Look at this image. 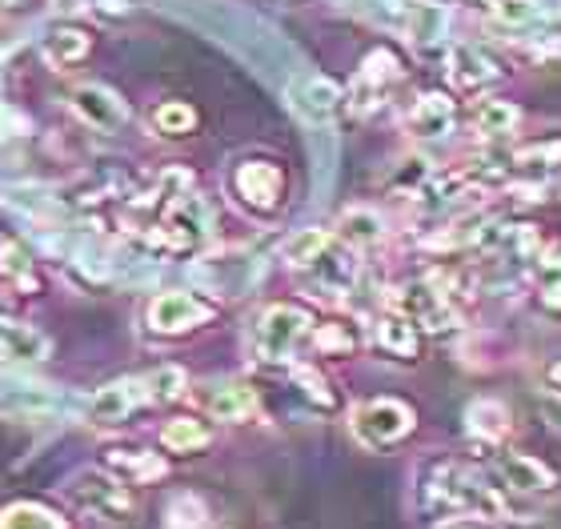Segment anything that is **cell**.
<instances>
[{
	"label": "cell",
	"mask_w": 561,
	"mask_h": 529,
	"mask_svg": "<svg viewBox=\"0 0 561 529\" xmlns=\"http://www.w3.org/2000/svg\"><path fill=\"white\" fill-rule=\"evenodd\" d=\"M417 502L425 514L433 518H457V514H469V518H485V521H522L517 509L510 506V497L497 490V485L485 478V473L469 470L454 458H437L430 465H421V482H417Z\"/></svg>",
	"instance_id": "6da1fadb"
},
{
	"label": "cell",
	"mask_w": 561,
	"mask_h": 529,
	"mask_svg": "<svg viewBox=\"0 0 561 529\" xmlns=\"http://www.w3.org/2000/svg\"><path fill=\"white\" fill-rule=\"evenodd\" d=\"M309 333H313L309 309L280 301V306H270L253 321V330H249V357L257 365H285L293 353L301 349V342H309Z\"/></svg>",
	"instance_id": "7a4b0ae2"
},
{
	"label": "cell",
	"mask_w": 561,
	"mask_h": 529,
	"mask_svg": "<svg viewBox=\"0 0 561 529\" xmlns=\"http://www.w3.org/2000/svg\"><path fill=\"white\" fill-rule=\"evenodd\" d=\"M393 309H401L421 333H430L437 342L461 337V330H466V318H461V309L454 306V294H449L433 273L430 277H417V281H410V285H401L398 297H393Z\"/></svg>",
	"instance_id": "3957f363"
},
{
	"label": "cell",
	"mask_w": 561,
	"mask_h": 529,
	"mask_svg": "<svg viewBox=\"0 0 561 529\" xmlns=\"http://www.w3.org/2000/svg\"><path fill=\"white\" fill-rule=\"evenodd\" d=\"M69 502L81 509L84 518L125 526L137 514V497L129 494V482H121L117 473L105 470H81L69 482Z\"/></svg>",
	"instance_id": "277c9868"
},
{
	"label": "cell",
	"mask_w": 561,
	"mask_h": 529,
	"mask_svg": "<svg viewBox=\"0 0 561 529\" xmlns=\"http://www.w3.org/2000/svg\"><path fill=\"white\" fill-rule=\"evenodd\" d=\"M413 425H417V413L398 398H374V401H362V405H353L350 410L353 441H357L362 449H369V453L405 441V437L413 434Z\"/></svg>",
	"instance_id": "5b68a950"
},
{
	"label": "cell",
	"mask_w": 561,
	"mask_h": 529,
	"mask_svg": "<svg viewBox=\"0 0 561 529\" xmlns=\"http://www.w3.org/2000/svg\"><path fill=\"white\" fill-rule=\"evenodd\" d=\"M188 277L201 289H209L213 297L237 301V297H245L261 281V257L249 253V249H217V253H205V257L193 261Z\"/></svg>",
	"instance_id": "8992f818"
},
{
	"label": "cell",
	"mask_w": 561,
	"mask_h": 529,
	"mask_svg": "<svg viewBox=\"0 0 561 529\" xmlns=\"http://www.w3.org/2000/svg\"><path fill=\"white\" fill-rule=\"evenodd\" d=\"M229 188H233V200L241 209H249L253 217H270L285 200V169L277 161H265V157H249V161L233 165Z\"/></svg>",
	"instance_id": "52a82bcc"
},
{
	"label": "cell",
	"mask_w": 561,
	"mask_h": 529,
	"mask_svg": "<svg viewBox=\"0 0 561 529\" xmlns=\"http://www.w3.org/2000/svg\"><path fill=\"white\" fill-rule=\"evenodd\" d=\"M217 318V309L213 301L205 297L188 294V289H164L149 301L145 309V321H149L152 333H161V337H181V333H193L201 325H209Z\"/></svg>",
	"instance_id": "ba28073f"
},
{
	"label": "cell",
	"mask_w": 561,
	"mask_h": 529,
	"mask_svg": "<svg viewBox=\"0 0 561 529\" xmlns=\"http://www.w3.org/2000/svg\"><path fill=\"white\" fill-rule=\"evenodd\" d=\"M502 176L505 185L526 188V193H538V188L561 181V137L550 141H529L514 153L502 157Z\"/></svg>",
	"instance_id": "9c48e42d"
},
{
	"label": "cell",
	"mask_w": 561,
	"mask_h": 529,
	"mask_svg": "<svg viewBox=\"0 0 561 529\" xmlns=\"http://www.w3.org/2000/svg\"><path fill=\"white\" fill-rule=\"evenodd\" d=\"M285 101H289L293 117L305 120V125H329V120L337 117L341 105H345V93H341V84L333 77H321V72H301V77H293L289 89H285Z\"/></svg>",
	"instance_id": "30bf717a"
},
{
	"label": "cell",
	"mask_w": 561,
	"mask_h": 529,
	"mask_svg": "<svg viewBox=\"0 0 561 529\" xmlns=\"http://www.w3.org/2000/svg\"><path fill=\"white\" fill-rule=\"evenodd\" d=\"M301 277L313 285L317 294L337 297V301H341L345 294H353V285H357V277H362L357 249H350L345 241H337V237H329V245L321 249L309 265H305Z\"/></svg>",
	"instance_id": "8fae6325"
},
{
	"label": "cell",
	"mask_w": 561,
	"mask_h": 529,
	"mask_svg": "<svg viewBox=\"0 0 561 529\" xmlns=\"http://www.w3.org/2000/svg\"><path fill=\"white\" fill-rule=\"evenodd\" d=\"M445 69H449V84H454L461 96H485L493 84L502 81V60L493 57L490 48L469 45V41L449 45Z\"/></svg>",
	"instance_id": "7c38bea8"
},
{
	"label": "cell",
	"mask_w": 561,
	"mask_h": 529,
	"mask_svg": "<svg viewBox=\"0 0 561 529\" xmlns=\"http://www.w3.org/2000/svg\"><path fill=\"white\" fill-rule=\"evenodd\" d=\"M69 108H72V117L93 133H121L129 125V105H125L121 93H113L108 84H96V81L77 84L69 93Z\"/></svg>",
	"instance_id": "4fadbf2b"
},
{
	"label": "cell",
	"mask_w": 561,
	"mask_h": 529,
	"mask_svg": "<svg viewBox=\"0 0 561 529\" xmlns=\"http://www.w3.org/2000/svg\"><path fill=\"white\" fill-rule=\"evenodd\" d=\"M398 81H401V60L393 57L389 48H374V53L362 60L357 77H353V89H350L353 113H374V108H381L389 89Z\"/></svg>",
	"instance_id": "5bb4252c"
},
{
	"label": "cell",
	"mask_w": 561,
	"mask_h": 529,
	"mask_svg": "<svg viewBox=\"0 0 561 529\" xmlns=\"http://www.w3.org/2000/svg\"><path fill=\"white\" fill-rule=\"evenodd\" d=\"M140 405H149L145 377H121V381L96 389L93 398L81 401V417L93 425H121L129 413H137Z\"/></svg>",
	"instance_id": "9a60e30c"
},
{
	"label": "cell",
	"mask_w": 561,
	"mask_h": 529,
	"mask_svg": "<svg viewBox=\"0 0 561 529\" xmlns=\"http://www.w3.org/2000/svg\"><path fill=\"white\" fill-rule=\"evenodd\" d=\"M493 473L502 478L505 490L526 494V497H538V494L558 490V473H553L541 458L522 453V449H502V453L493 458Z\"/></svg>",
	"instance_id": "2e32d148"
},
{
	"label": "cell",
	"mask_w": 561,
	"mask_h": 529,
	"mask_svg": "<svg viewBox=\"0 0 561 529\" xmlns=\"http://www.w3.org/2000/svg\"><path fill=\"white\" fill-rule=\"evenodd\" d=\"M401 33L410 36V45L421 57H433L437 48H445V36H449V9L437 0H405Z\"/></svg>",
	"instance_id": "e0dca14e"
},
{
	"label": "cell",
	"mask_w": 561,
	"mask_h": 529,
	"mask_svg": "<svg viewBox=\"0 0 561 529\" xmlns=\"http://www.w3.org/2000/svg\"><path fill=\"white\" fill-rule=\"evenodd\" d=\"M0 410L16 413V417H60V413H69V410L81 413V401L69 405L57 389L33 386V381H24V377H9V381L0 386Z\"/></svg>",
	"instance_id": "ac0fdd59"
},
{
	"label": "cell",
	"mask_w": 561,
	"mask_h": 529,
	"mask_svg": "<svg viewBox=\"0 0 561 529\" xmlns=\"http://www.w3.org/2000/svg\"><path fill=\"white\" fill-rule=\"evenodd\" d=\"M401 125H405V133H410L413 141H430V145L445 141L457 125V105L445 93H421Z\"/></svg>",
	"instance_id": "d6986e66"
},
{
	"label": "cell",
	"mask_w": 561,
	"mask_h": 529,
	"mask_svg": "<svg viewBox=\"0 0 561 529\" xmlns=\"http://www.w3.org/2000/svg\"><path fill=\"white\" fill-rule=\"evenodd\" d=\"M374 345H377V353H386L393 361H417L421 330L401 313V309L389 306L386 313L374 318Z\"/></svg>",
	"instance_id": "ffe728a7"
},
{
	"label": "cell",
	"mask_w": 561,
	"mask_h": 529,
	"mask_svg": "<svg viewBox=\"0 0 561 529\" xmlns=\"http://www.w3.org/2000/svg\"><path fill=\"white\" fill-rule=\"evenodd\" d=\"M466 434L481 446L502 449V441L514 434V413L497 398H473L466 405Z\"/></svg>",
	"instance_id": "44dd1931"
},
{
	"label": "cell",
	"mask_w": 561,
	"mask_h": 529,
	"mask_svg": "<svg viewBox=\"0 0 561 529\" xmlns=\"http://www.w3.org/2000/svg\"><path fill=\"white\" fill-rule=\"evenodd\" d=\"M257 410H261L257 389L245 386V381H217L205 393V413H209L213 422H229V425L249 422Z\"/></svg>",
	"instance_id": "7402d4cb"
},
{
	"label": "cell",
	"mask_w": 561,
	"mask_h": 529,
	"mask_svg": "<svg viewBox=\"0 0 561 529\" xmlns=\"http://www.w3.org/2000/svg\"><path fill=\"white\" fill-rule=\"evenodd\" d=\"M48 337L36 325H24V321H12L0 313V361H16V365H36L48 357Z\"/></svg>",
	"instance_id": "603a6c76"
},
{
	"label": "cell",
	"mask_w": 561,
	"mask_h": 529,
	"mask_svg": "<svg viewBox=\"0 0 561 529\" xmlns=\"http://www.w3.org/2000/svg\"><path fill=\"white\" fill-rule=\"evenodd\" d=\"M333 237L337 241H345L350 249H374L386 241V217L377 209H369V205H353V209H345L337 217V229H333Z\"/></svg>",
	"instance_id": "cb8c5ba5"
},
{
	"label": "cell",
	"mask_w": 561,
	"mask_h": 529,
	"mask_svg": "<svg viewBox=\"0 0 561 529\" xmlns=\"http://www.w3.org/2000/svg\"><path fill=\"white\" fill-rule=\"evenodd\" d=\"M93 53V36L77 28V24H57V28H48L45 41H41V57L53 65V69H69L77 60H84Z\"/></svg>",
	"instance_id": "d4e9b609"
},
{
	"label": "cell",
	"mask_w": 561,
	"mask_h": 529,
	"mask_svg": "<svg viewBox=\"0 0 561 529\" xmlns=\"http://www.w3.org/2000/svg\"><path fill=\"white\" fill-rule=\"evenodd\" d=\"M108 470L117 473L121 482L129 485H152L161 482L169 465H164L161 453H149V449H108Z\"/></svg>",
	"instance_id": "484cf974"
},
{
	"label": "cell",
	"mask_w": 561,
	"mask_h": 529,
	"mask_svg": "<svg viewBox=\"0 0 561 529\" xmlns=\"http://www.w3.org/2000/svg\"><path fill=\"white\" fill-rule=\"evenodd\" d=\"M529 285H534V297L550 313H561V245H541V253L529 261Z\"/></svg>",
	"instance_id": "4316f807"
},
{
	"label": "cell",
	"mask_w": 561,
	"mask_h": 529,
	"mask_svg": "<svg viewBox=\"0 0 561 529\" xmlns=\"http://www.w3.org/2000/svg\"><path fill=\"white\" fill-rule=\"evenodd\" d=\"M0 294L9 297L36 294V265L16 241H0Z\"/></svg>",
	"instance_id": "83f0119b"
},
{
	"label": "cell",
	"mask_w": 561,
	"mask_h": 529,
	"mask_svg": "<svg viewBox=\"0 0 561 529\" xmlns=\"http://www.w3.org/2000/svg\"><path fill=\"white\" fill-rule=\"evenodd\" d=\"M522 125V113L510 101H497V96H478L473 105V133H481L485 141H497V137H510V133Z\"/></svg>",
	"instance_id": "f1b7e54d"
},
{
	"label": "cell",
	"mask_w": 561,
	"mask_h": 529,
	"mask_svg": "<svg viewBox=\"0 0 561 529\" xmlns=\"http://www.w3.org/2000/svg\"><path fill=\"white\" fill-rule=\"evenodd\" d=\"M213 441V429L201 417H173V422L161 429V446L169 453H197Z\"/></svg>",
	"instance_id": "f546056e"
},
{
	"label": "cell",
	"mask_w": 561,
	"mask_h": 529,
	"mask_svg": "<svg viewBox=\"0 0 561 529\" xmlns=\"http://www.w3.org/2000/svg\"><path fill=\"white\" fill-rule=\"evenodd\" d=\"M149 129L157 137H169V141L188 137V133L197 129V108L185 105V101H164V105H157L149 113Z\"/></svg>",
	"instance_id": "4dcf8cb0"
},
{
	"label": "cell",
	"mask_w": 561,
	"mask_h": 529,
	"mask_svg": "<svg viewBox=\"0 0 561 529\" xmlns=\"http://www.w3.org/2000/svg\"><path fill=\"white\" fill-rule=\"evenodd\" d=\"M313 345L317 353H325V357H350L357 345H362V333L353 330L350 321H329V325H313Z\"/></svg>",
	"instance_id": "1f68e13d"
},
{
	"label": "cell",
	"mask_w": 561,
	"mask_h": 529,
	"mask_svg": "<svg viewBox=\"0 0 561 529\" xmlns=\"http://www.w3.org/2000/svg\"><path fill=\"white\" fill-rule=\"evenodd\" d=\"M329 237H333L329 229H301V233H293L289 241L280 245V261H285L289 269L301 273L305 265H309V261H313L317 253L329 245Z\"/></svg>",
	"instance_id": "d6a6232c"
},
{
	"label": "cell",
	"mask_w": 561,
	"mask_h": 529,
	"mask_svg": "<svg viewBox=\"0 0 561 529\" xmlns=\"http://www.w3.org/2000/svg\"><path fill=\"white\" fill-rule=\"evenodd\" d=\"M0 529H69L65 521L45 506H33V502H16L0 514Z\"/></svg>",
	"instance_id": "836d02e7"
},
{
	"label": "cell",
	"mask_w": 561,
	"mask_h": 529,
	"mask_svg": "<svg viewBox=\"0 0 561 529\" xmlns=\"http://www.w3.org/2000/svg\"><path fill=\"white\" fill-rule=\"evenodd\" d=\"M145 389H149V401H176L185 398L188 389V377L181 365H161V369H152V373H145Z\"/></svg>",
	"instance_id": "e575fe53"
},
{
	"label": "cell",
	"mask_w": 561,
	"mask_h": 529,
	"mask_svg": "<svg viewBox=\"0 0 561 529\" xmlns=\"http://www.w3.org/2000/svg\"><path fill=\"white\" fill-rule=\"evenodd\" d=\"M209 526V509L197 494H176L169 502V529H205Z\"/></svg>",
	"instance_id": "d590c367"
},
{
	"label": "cell",
	"mask_w": 561,
	"mask_h": 529,
	"mask_svg": "<svg viewBox=\"0 0 561 529\" xmlns=\"http://www.w3.org/2000/svg\"><path fill=\"white\" fill-rule=\"evenodd\" d=\"M493 21L502 24V28H529V24H538V4L534 0H493Z\"/></svg>",
	"instance_id": "8d00e7d4"
},
{
	"label": "cell",
	"mask_w": 561,
	"mask_h": 529,
	"mask_svg": "<svg viewBox=\"0 0 561 529\" xmlns=\"http://www.w3.org/2000/svg\"><path fill=\"white\" fill-rule=\"evenodd\" d=\"M293 381L301 386V393L313 401L317 410H333V389H329V381L317 369H293Z\"/></svg>",
	"instance_id": "74e56055"
},
{
	"label": "cell",
	"mask_w": 561,
	"mask_h": 529,
	"mask_svg": "<svg viewBox=\"0 0 561 529\" xmlns=\"http://www.w3.org/2000/svg\"><path fill=\"white\" fill-rule=\"evenodd\" d=\"M433 529H497L485 518H469V514H457V518H442Z\"/></svg>",
	"instance_id": "f35d334b"
},
{
	"label": "cell",
	"mask_w": 561,
	"mask_h": 529,
	"mask_svg": "<svg viewBox=\"0 0 561 529\" xmlns=\"http://www.w3.org/2000/svg\"><path fill=\"white\" fill-rule=\"evenodd\" d=\"M541 410H546V417H550L553 429H561V393L546 389V393H541Z\"/></svg>",
	"instance_id": "ab89813d"
},
{
	"label": "cell",
	"mask_w": 561,
	"mask_h": 529,
	"mask_svg": "<svg viewBox=\"0 0 561 529\" xmlns=\"http://www.w3.org/2000/svg\"><path fill=\"white\" fill-rule=\"evenodd\" d=\"M541 21H561V0H534Z\"/></svg>",
	"instance_id": "60d3db41"
},
{
	"label": "cell",
	"mask_w": 561,
	"mask_h": 529,
	"mask_svg": "<svg viewBox=\"0 0 561 529\" xmlns=\"http://www.w3.org/2000/svg\"><path fill=\"white\" fill-rule=\"evenodd\" d=\"M546 389H553V393H561V357L546 369Z\"/></svg>",
	"instance_id": "b9f144b4"
},
{
	"label": "cell",
	"mask_w": 561,
	"mask_h": 529,
	"mask_svg": "<svg viewBox=\"0 0 561 529\" xmlns=\"http://www.w3.org/2000/svg\"><path fill=\"white\" fill-rule=\"evenodd\" d=\"M84 0H53V9H60V12H72V9H81Z\"/></svg>",
	"instance_id": "7bdbcfd3"
},
{
	"label": "cell",
	"mask_w": 561,
	"mask_h": 529,
	"mask_svg": "<svg viewBox=\"0 0 561 529\" xmlns=\"http://www.w3.org/2000/svg\"><path fill=\"white\" fill-rule=\"evenodd\" d=\"M473 4H481V9H493V0H473Z\"/></svg>",
	"instance_id": "ee69618b"
},
{
	"label": "cell",
	"mask_w": 561,
	"mask_h": 529,
	"mask_svg": "<svg viewBox=\"0 0 561 529\" xmlns=\"http://www.w3.org/2000/svg\"><path fill=\"white\" fill-rule=\"evenodd\" d=\"M0 4H9V0H0Z\"/></svg>",
	"instance_id": "f6af8a7d"
}]
</instances>
